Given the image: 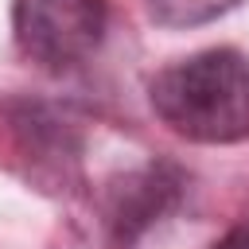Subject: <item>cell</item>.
Returning <instances> with one entry per match:
<instances>
[{
    "label": "cell",
    "instance_id": "obj_2",
    "mask_svg": "<svg viewBox=\"0 0 249 249\" xmlns=\"http://www.w3.org/2000/svg\"><path fill=\"white\" fill-rule=\"evenodd\" d=\"M12 19H16L19 51L31 62L47 70H70L101 47L109 4L105 0H16Z\"/></svg>",
    "mask_w": 249,
    "mask_h": 249
},
{
    "label": "cell",
    "instance_id": "obj_4",
    "mask_svg": "<svg viewBox=\"0 0 249 249\" xmlns=\"http://www.w3.org/2000/svg\"><path fill=\"white\" fill-rule=\"evenodd\" d=\"M156 23L167 27H195V23H210L218 16H226L230 8H237L241 0H144Z\"/></svg>",
    "mask_w": 249,
    "mask_h": 249
},
{
    "label": "cell",
    "instance_id": "obj_3",
    "mask_svg": "<svg viewBox=\"0 0 249 249\" xmlns=\"http://www.w3.org/2000/svg\"><path fill=\"white\" fill-rule=\"evenodd\" d=\"M167 175H171L167 167H148L140 179H132V183L124 187V195H121V202H117V210H113L117 233H121L124 241H128L136 230H144L152 218H160V214L175 202L179 183L167 179Z\"/></svg>",
    "mask_w": 249,
    "mask_h": 249
},
{
    "label": "cell",
    "instance_id": "obj_5",
    "mask_svg": "<svg viewBox=\"0 0 249 249\" xmlns=\"http://www.w3.org/2000/svg\"><path fill=\"white\" fill-rule=\"evenodd\" d=\"M214 249H249V218H245L241 226H233V230H230Z\"/></svg>",
    "mask_w": 249,
    "mask_h": 249
},
{
    "label": "cell",
    "instance_id": "obj_1",
    "mask_svg": "<svg viewBox=\"0 0 249 249\" xmlns=\"http://www.w3.org/2000/svg\"><path fill=\"white\" fill-rule=\"evenodd\" d=\"M148 101L171 132L198 144H233L249 136V58L233 47L179 58L148 82Z\"/></svg>",
    "mask_w": 249,
    "mask_h": 249
}]
</instances>
